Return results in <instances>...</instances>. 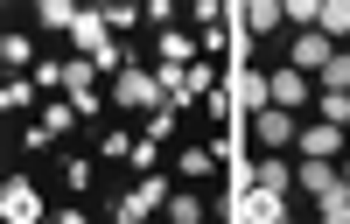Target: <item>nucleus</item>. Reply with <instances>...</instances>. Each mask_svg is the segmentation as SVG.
Wrapping results in <instances>:
<instances>
[{
    "instance_id": "18",
    "label": "nucleus",
    "mask_w": 350,
    "mask_h": 224,
    "mask_svg": "<svg viewBox=\"0 0 350 224\" xmlns=\"http://www.w3.org/2000/svg\"><path fill=\"white\" fill-rule=\"evenodd\" d=\"M323 36L343 49L350 42V0H323Z\"/></svg>"
},
{
    "instance_id": "17",
    "label": "nucleus",
    "mask_w": 350,
    "mask_h": 224,
    "mask_svg": "<svg viewBox=\"0 0 350 224\" xmlns=\"http://www.w3.org/2000/svg\"><path fill=\"white\" fill-rule=\"evenodd\" d=\"M98 64H92V56H70V64H64V92H98Z\"/></svg>"
},
{
    "instance_id": "10",
    "label": "nucleus",
    "mask_w": 350,
    "mask_h": 224,
    "mask_svg": "<svg viewBox=\"0 0 350 224\" xmlns=\"http://www.w3.org/2000/svg\"><path fill=\"white\" fill-rule=\"evenodd\" d=\"M336 182H343V168H336V161H323V154H301V168H295V189L323 196V189H336Z\"/></svg>"
},
{
    "instance_id": "15",
    "label": "nucleus",
    "mask_w": 350,
    "mask_h": 224,
    "mask_svg": "<svg viewBox=\"0 0 350 224\" xmlns=\"http://www.w3.org/2000/svg\"><path fill=\"white\" fill-rule=\"evenodd\" d=\"M315 92H350V42L329 56V64L323 70H315Z\"/></svg>"
},
{
    "instance_id": "7",
    "label": "nucleus",
    "mask_w": 350,
    "mask_h": 224,
    "mask_svg": "<svg viewBox=\"0 0 350 224\" xmlns=\"http://www.w3.org/2000/svg\"><path fill=\"white\" fill-rule=\"evenodd\" d=\"M295 148H301V154H323V161H343L350 140H343V126H329V120H301V126H295Z\"/></svg>"
},
{
    "instance_id": "1",
    "label": "nucleus",
    "mask_w": 350,
    "mask_h": 224,
    "mask_svg": "<svg viewBox=\"0 0 350 224\" xmlns=\"http://www.w3.org/2000/svg\"><path fill=\"white\" fill-rule=\"evenodd\" d=\"M105 98L120 105V112H154V105H168V98H161V77H154L148 64H126L120 77L105 84Z\"/></svg>"
},
{
    "instance_id": "23",
    "label": "nucleus",
    "mask_w": 350,
    "mask_h": 224,
    "mask_svg": "<svg viewBox=\"0 0 350 224\" xmlns=\"http://www.w3.org/2000/svg\"><path fill=\"white\" fill-rule=\"evenodd\" d=\"M168 133H175V105H154V112H148V126H140V140H154V148H161Z\"/></svg>"
},
{
    "instance_id": "20",
    "label": "nucleus",
    "mask_w": 350,
    "mask_h": 224,
    "mask_svg": "<svg viewBox=\"0 0 350 224\" xmlns=\"http://www.w3.org/2000/svg\"><path fill=\"white\" fill-rule=\"evenodd\" d=\"M36 105V77H8L0 84V112H28Z\"/></svg>"
},
{
    "instance_id": "22",
    "label": "nucleus",
    "mask_w": 350,
    "mask_h": 224,
    "mask_svg": "<svg viewBox=\"0 0 350 224\" xmlns=\"http://www.w3.org/2000/svg\"><path fill=\"white\" fill-rule=\"evenodd\" d=\"M315 120H329V126H350V92H315Z\"/></svg>"
},
{
    "instance_id": "19",
    "label": "nucleus",
    "mask_w": 350,
    "mask_h": 224,
    "mask_svg": "<svg viewBox=\"0 0 350 224\" xmlns=\"http://www.w3.org/2000/svg\"><path fill=\"white\" fill-rule=\"evenodd\" d=\"M280 28V0H245V36H267Z\"/></svg>"
},
{
    "instance_id": "14",
    "label": "nucleus",
    "mask_w": 350,
    "mask_h": 224,
    "mask_svg": "<svg viewBox=\"0 0 350 224\" xmlns=\"http://www.w3.org/2000/svg\"><path fill=\"white\" fill-rule=\"evenodd\" d=\"M0 64H8L14 77H21V70H36V42H28V36H14V28H8V36H0Z\"/></svg>"
},
{
    "instance_id": "29",
    "label": "nucleus",
    "mask_w": 350,
    "mask_h": 224,
    "mask_svg": "<svg viewBox=\"0 0 350 224\" xmlns=\"http://www.w3.org/2000/svg\"><path fill=\"white\" fill-rule=\"evenodd\" d=\"M336 168H343V182H350V148H343V161H336Z\"/></svg>"
},
{
    "instance_id": "25",
    "label": "nucleus",
    "mask_w": 350,
    "mask_h": 224,
    "mask_svg": "<svg viewBox=\"0 0 350 224\" xmlns=\"http://www.w3.org/2000/svg\"><path fill=\"white\" fill-rule=\"evenodd\" d=\"M140 14H148V8H133V0H126V8H105V28H112V36H133Z\"/></svg>"
},
{
    "instance_id": "2",
    "label": "nucleus",
    "mask_w": 350,
    "mask_h": 224,
    "mask_svg": "<svg viewBox=\"0 0 350 224\" xmlns=\"http://www.w3.org/2000/svg\"><path fill=\"white\" fill-rule=\"evenodd\" d=\"M217 210H224L231 224H287V196H280V189H259V182H252L245 196L231 189V196H224Z\"/></svg>"
},
{
    "instance_id": "28",
    "label": "nucleus",
    "mask_w": 350,
    "mask_h": 224,
    "mask_svg": "<svg viewBox=\"0 0 350 224\" xmlns=\"http://www.w3.org/2000/svg\"><path fill=\"white\" fill-rule=\"evenodd\" d=\"M64 182L70 189H92V161H64Z\"/></svg>"
},
{
    "instance_id": "21",
    "label": "nucleus",
    "mask_w": 350,
    "mask_h": 224,
    "mask_svg": "<svg viewBox=\"0 0 350 224\" xmlns=\"http://www.w3.org/2000/svg\"><path fill=\"white\" fill-rule=\"evenodd\" d=\"M161 210H168L175 224H196V217H203V196H196V189H168V204H161Z\"/></svg>"
},
{
    "instance_id": "4",
    "label": "nucleus",
    "mask_w": 350,
    "mask_h": 224,
    "mask_svg": "<svg viewBox=\"0 0 350 224\" xmlns=\"http://www.w3.org/2000/svg\"><path fill=\"white\" fill-rule=\"evenodd\" d=\"M161 204H168V176H161V168H148V176H140L133 189H120L112 217H120V224H133V217H148V210H161Z\"/></svg>"
},
{
    "instance_id": "8",
    "label": "nucleus",
    "mask_w": 350,
    "mask_h": 224,
    "mask_svg": "<svg viewBox=\"0 0 350 224\" xmlns=\"http://www.w3.org/2000/svg\"><path fill=\"white\" fill-rule=\"evenodd\" d=\"M329 56H336V42L323 36V28H301V36H295V49H287V64H295L301 77H315V70L329 64Z\"/></svg>"
},
{
    "instance_id": "6",
    "label": "nucleus",
    "mask_w": 350,
    "mask_h": 224,
    "mask_svg": "<svg viewBox=\"0 0 350 224\" xmlns=\"http://www.w3.org/2000/svg\"><path fill=\"white\" fill-rule=\"evenodd\" d=\"M267 92H273V105L301 112V105H315V77H301L295 64H273V70H267Z\"/></svg>"
},
{
    "instance_id": "16",
    "label": "nucleus",
    "mask_w": 350,
    "mask_h": 224,
    "mask_svg": "<svg viewBox=\"0 0 350 224\" xmlns=\"http://www.w3.org/2000/svg\"><path fill=\"white\" fill-rule=\"evenodd\" d=\"M315 217H323V224H350V182H336V189L315 196Z\"/></svg>"
},
{
    "instance_id": "3",
    "label": "nucleus",
    "mask_w": 350,
    "mask_h": 224,
    "mask_svg": "<svg viewBox=\"0 0 350 224\" xmlns=\"http://www.w3.org/2000/svg\"><path fill=\"white\" fill-rule=\"evenodd\" d=\"M295 112H287V105H267V112H252V120H245V140H252V148H267V154H280V148H295Z\"/></svg>"
},
{
    "instance_id": "5",
    "label": "nucleus",
    "mask_w": 350,
    "mask_h": 224,
    "mask_svg": "<svg viewBox=\"0 0 350 224\" xmlns=\"http://www.w3.org/2000/svg\"><path fill=\"white\" fill-rule=\"evenodd\" d=\"M224 92H231V105H239L245 120L273 105V92H267V70H252V64H231V84H224Z\"/></svg>"
},
{
    "instance_id": "9",
    "label": "nucleus",
    "mask_w": 350,
    "mask_h": 224,
    "mask_svg": "<svg viewBox=\"0 0 350 224\" xmlns=\"http://www.w3.org/2000/svg\"><path fill=\"white\" fill-rule=\"evenodd\" d=\"M0 210H8L14 224H36V217H42V189L28 182V176H8V189H0Z\"/></svg>"
},
{
    "instance_id": "11",
    "label": "nucleus",
    "mask_w": 350,
    "mask_h": 224,
    "mask_svg": "<svg viewBox=\"0 0 350 224\" xmlns=\"http://www.w3.org/2000/svg\"><path fill=\"white\" fill-rule=\"evenodd\" d=\"M70 120H77V105H70V98H64V105H42V120H36V126H28V148H49V140H56V133H64Z\"/></svg>"
},
{
    "instance_id": "13",
    "label": "nucleus",
    "mask_w": 350,
    "mask_h": 224,
    "mask_svg": "<svg viewBox=\"0 0 350 224\" xmlns=\"http://www.w3.org/2000/svg\"><path fill=\"white\" fill-rule=\"evenodd\" d=\"M252 182L287 196V189H295V161H287V154H267V161H252Z\"/></svg>"
},
{
    "instance_id": "26",
    "label": "nucleus",
    "mask_w": 350,
    "mask_h": 224,
    "mask_svg": "<svg viewBox=\"0 0 350 224\" xmlns=\"http://www.w3.org/2000/svg\"><path fill=\"white\" fill-rule=\"evenodd\" d=\"M42 28H70L77 21V8H64V0H42V14H36Z\"/></svg>"
},
{
    "instance_id": "12",
    "label": "nucleus",
    "mask_w": 350,
    "mask_h": 224,
    "mask_svg": "<svg viewBox=\"0 0 350 224\" xmlns=\"http://www.w3.org/2000/svg\"><path fill=\"white\" fill-rule=\"evenodd\" d=\"M154 56L168 70H189L196 64V36H183V28H161V42H154Z\"/></svg>"
},
{
    "instance_id": "27",
    "label": "nucleus",
    "mask_w": 350,
    "mask_h": 224,
    "mask_svg": "<svg viewBox=\"0 0 350 224\" xmlns=\"http://www.w3.org/2000/svg\"><path fill=\"white\" fill-rule=\"evenodd\" d=\"M98 154H105V161H120V154H133V140H126V126H112V133L98 140Z\"/></svg>"
},
{
    "instance_id": "24",
    "label": "nucleus",
    "mask_w": 350,
    "mask_h": 224,
    "mask_svg": "<svg viewBox=\"0 0 350 224\" xmlns=\"http://www.w3.org/2000/svg\"><path fill=\"white\" fill-rule=\"evenodd\" d=\"M211 161H217V148H183L175 168H183V182H189V176H211Z\"/></svg>"
}]
</instances>
